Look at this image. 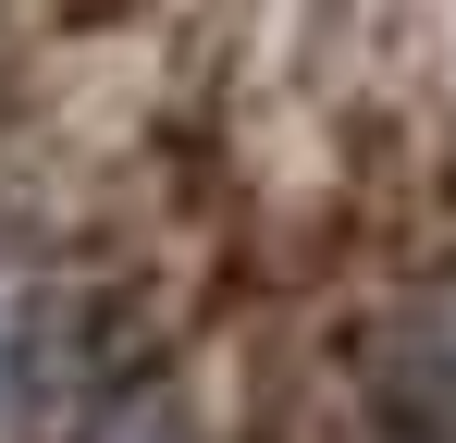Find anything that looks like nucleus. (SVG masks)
Listing matches in <instances>:
<instances>
[{"label": "nucleus", "mask_w": 456, "mask_h": 443, "mask_svg": "<svg viewBox=\"0 0 456 443\" xmlns=\"http://www.w3.org/2000/svg\"><path fill=\"white\" fill-rule=\"evenodd\" d=\"M12 382H25V284L0 259V407H12Z\"/></svg>", "instance_id": "obj_2"}, {"label": "nucleus", "mask_w": 456, "mask_h": 443, "mask_svg": "<svg viewBox=\"0 0 456 443\" xmlns=\"http://www.w3.org/2000/svg\"><path fill=\"white\" fill-rule=\"evenodd\" d=\"M395 407H407L432 443H456V284L395 333Z\"/></svg>", "instance_id": "obj_1"}]
</instances>
